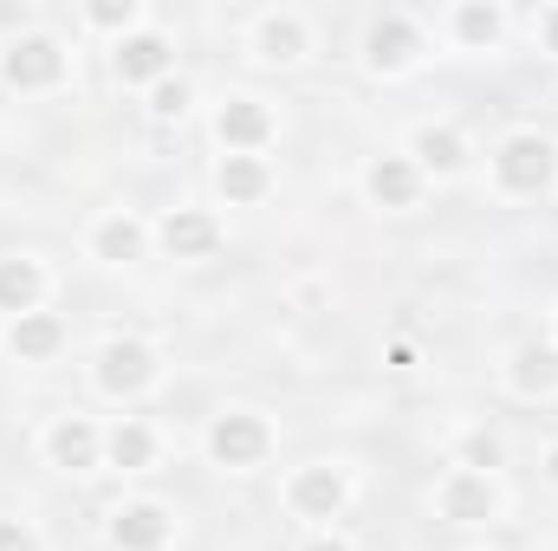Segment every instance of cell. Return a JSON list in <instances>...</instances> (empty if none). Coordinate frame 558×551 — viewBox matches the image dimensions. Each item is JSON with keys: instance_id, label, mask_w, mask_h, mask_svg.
<instances>
[{"instance_id": "cell-27", "label": "cell", "mask_w": 558, "mask_h": 551, "mask_svg": "<svg viewBox=\"0 0 558 551\" xmlns=\"http://www.w3.org/2000/svg\"><path fill=\"white\" fill-rule=\"evenodd\" d=\"M546 46H553V52H558V7H553V13H546Z\"/></svg>"}, {"instance_id": "cell-23", "label": "cell", "mask_w": 558, "mask_h": 551, "mask_svg": "<svg viewBox=\"0 0 558 551\" xmlns=\"http://www.w3.org/2000/svg\"><path fill=\"white\" fill-rule=\"evenodd\" d=\"M131 20H137L131 0H98V7H92V26H131Z\"/></svg>"}, {"instance_id": "cell-26", "label": "cell", "mask_w": 558, "mask_h": 551, "mask_svg": "<svg viewBox=\"0 0 558 551\" xmlns=\"http://www.w3.org/2000/svg\"><path fill=\"white\" fill-rule=\"evenodd\" d=\"M0 551H39V539H33L20 519H0Z\"/></svg>"}, {"instance_id": "cell-15", "label": "cell", "mask_w": 558, "mask_h": 551, "mask_svg": "<svg viewBox=\"0 0 558 551\" xmlns=\"http://www.w3.org/2000/svg\"><path fill=\"white\" fill-rule=\"evenodd\" d=\"M371 195H377L384 208H410V201H416V162H403V156L371 162Z\"/></svg>"}, {"instance_id": "cell-4", "label": "cell", "mask_w": 558, "mask_h": 551, "mask_svg": "<svg viewBox=\"0 0 558 551\" xmlns=\"http://www.w3.org/2000/svg\"><path fill=\"white\" fill-rule=\"evenodd\" d=\"M149 377H156V357L143 351L137 338H118V344H105V357H98V383H105L111 396H137Z\"/></svg>"}, {"instance_id": "cell-18", "label": "cell", "mask_w": 558, "mask_h": 551, "mask_svg": "<svg viewBox=\"0 0 558 551\" xmlns=\"http://www.w3.org/2000/svg\"><path fill=\"white\" fill-rule=\"evenodd\" d=\"M416 156H422V169H435V175H448V169H461L468 162V143L454 137L448 124H428L416 137Z\"/></svg>"}, {"instance_id": "cell-24", "label": "cell", "mask_w": 558, "mask_h": 551, "mask_svg": "<svg viewBox=\"0 0 558 551\" xmlns=\"http://www.w3.org/2000/svg\"><path fill=\"white\" fill-rule=\"evenodd\" d=\"M162 118H182V105H189V85H156V98H149Z\"/></svg>"}, {"instance_id": "cell-5", "label": "cell", "mask_w": 558, "mask_h": 551, "mask_svg": "<svg viewBox=\"0 0 558 551\" xmlns=\"http://www.w3.org/2000/svg\"><path fill=\"white\" fill-rule=\"evenodd\" d=\"M215 241H221V228H215V215H202V208H175V215L162 221V247H169L175 260H208Z\"/></svg>"}, {"instance_id": "cell-13", "label": "cell", "mask_w": 558, "mask_h": 551, "mask_svg": "<svg viewBox=\"0 0 558 551\" xmlns=\"http://www.w3.org/2000/svg\"><path fill=\"white\" fill-rule=\"evenodd\" d=\"M46 448H52V461H59V467H72V474H78V467H98V428H92L85 415H65V421L52 428V441H46Z\"/></svg>"}, {"instance_id": "cell-21", "label": "cell", "mask_w": 558, "mask_h": 551, "mask_svg": "<svg viewBox=\"0 0 558 551\" xmlns=\"http://www.w3.org/2000/svg\"><path fill=\"white\" fill-rule=\"evenodd\" d=\"M105 448H111V461H118V467H149V454H156V434H149L143 421H118Z\"/></svg>"}, {"instance_id": "cell-28", "label": "cell", "mask_w": 558, "mask_h": 551, "mask_svg": "<svg viewBox=\"0 0 558 551\" xmlns=\"http://www.w3.org/2000/svg\"><path fill=\"white\" fill-rule=\"evenodd\" d=\"M305 551H351V546H338V539H318V546H305Z\"/></svg>"}, {"instance_id": "cell-25", "label": "cell", "mask_w": 558, "mask_h": 551, "mask_svg": "<svg viewBox=\"0 0 558 551\" xmlns=\"http://www.w3.org/2000/svg\"><path fill=\"white\" fill-rule=\"evenodd\" d=\"M500 461V441L494 434H468V467H494Z\"/></svg>"}, {"instance_id": "cell-22", "label": "cell", "mask_w": 558, "mask_h": 551, "mask_svg": "<svg viewBox=\"0 0 558 551\" xmlns=\"http://www.w3.org/2000/svg\"><path fill=\"white\" fill-rule=\"evenodd\" d=\"M461 39H468V46L500 39V13H494V7H461Z\"/></svg>"}, {"instance_id": "cell-14", "label": "cell", "mask_w": 558, "mask_h": 551, "mask_svg": "<svg viewBox=\"0 0 558 551\" xmlns=\"http://www.w3.org/2000/svg\"><path fill=\"white\" fill-rule=\"evenodd\" d=\"M39 292H46V273L33 267V260H0V311H33L39 305Z\"/></svg>"}, {"instance_id": "cell-3", "label": "cell", "mask_w": 558, "mask_h": 551, "mask_svg": "<svg viewBox=\"0 0 558 551\" xmlns=\"http://www.w3.org/2000/svg\"><path fill=\"white\" fill-rule=\"evenodd\" d=\"M267 421L260 415H247V409H234V415H221L215 428H208V454L221 461V467H254L260 454H267Z\"/></svg>"}, {"instance_id": "cell-7", "label": "cell", "mask_w": 558, "mask_h": 551, "mask_svg": "<svg viewBox=\"0 0 558 551\" xmlns=\"http://www.w3.org/2000/svg\"><path fill=\"white\" fill-rule=\"evenodd\" d=\"M338 506H344V474H338V467H305V474L292 480V513L331 519Z\"/></svg>"}, {"instance_id": "cell-8", "label": "cell", "mask_w": 558, "mask_h": 551, "mask_svg": "<svg viewBox=\"0 0 558 551\" xmlns=\"http://www.w3.org/2000/svg\"><path fill=\"white\" fill-rule=\"evenodd\" d=\"M364 52H371V65H377V72H397V65H410V59H416V26H410L403 13H384V20L371 26Z\"/></svg>"}, {"instance_id": "cell-12", "label": "cell", "mask_w": 558, "mask_h": 551, "mask_svg": "<svg viewBox=\"0 0 558 551\" xmlns=\"http://www.w3.org/2000/svg\"><path fill=\"white\" fill-rule=\"evenodd\" d=\"M13 357L20 364H46L59 344H65V331H59V318H46V311H26V318H13Z\"/></svg>"}, {"instance_id": "cell-1", "label": "cell", "mask_w": 558, "mask_h": 551, "mask_svg": "<svg viewBox=\"0 0 558 551\" xmlns=\"http://www.w3.org/2000/svg\"><path fill=\"white\" fill-rule=\"evenodd\" d=\"M494 175H500V188H513V195H539V188H553L558 175V149L546 137H507L500 143V156H494Z\"/></svg>"}, {"instance_id": "cell-19", "label": "cell", "mask_w": 558, "mask_h": 551, "mask_svg": "<svg viewBox=\"0 0 558 551\" xmlns=\"http://www.w3.org/2000/svg\"><path fill=\"white\" fill-rule=\"evenodd\" d=\"M221 195H228V201H260V195H267L260 156H228V162H221Z\"/></svg>"}, {"instance_id": "cell-17", "label": "cell", "mask_w": 558, "mask_h": 551, "mask_svg": "<svg viewBox=\"0 0 558 551\" xmlns=\"http://www.w3.org/2000/svg\"><path fill=\"white\" fill-rule=\"evenodd\" d=\"M305 52V26L292 20V13H274V20H260V59H274V65H292Z\"/></svg>"}, {"instance_id": "cell-11", "label": "cell", "mask_w": 558, "mask_h": 551, "mask_svg": "<svg viewBox=\"0 0 558 551\" xmlns=\"http://www.w3.org/2000/svg\"><path fill=\"white\" fill-rule=\"evenodd\" d=\"M162 539H169V513L162 506H124L111 519V546L118 551H156Z\"/></svg>"}, {"instance_id": "cell-10", "label": "cell", "mask_w": 558, "mask_h": 551, "mask_svg": "<svg viewBox=\"0 0 558 551\" xmlns=\"http://www.w3.org/2000/svg\"><path fill=\"white\" fill-rule=\"evenodd\" d=\"M441 513L461 519V526L494 519V487H487V474H448V487H441Z\"/></svg>"}, {"instance_id": "cell-2", "label": "cell", "mask_w": 558, "mask_h": 551, "mask_svg": "<svg viewBox=\"0 0 558 551\" xmlns=\"http://www.w3.org/2000/svg\"><path fill=\"white\" fill-rule=\"evenodd\" d=\"M0 72H7V85H20V91H46V85H59L65 78V52H59V39H13L7 46V59H0Z\"/></svg>"}, {"instance_id": "cell-16", "label": "cell", "mask_w": 558, "mask_h": 551, "mask_svg": "<svg viewBox=\"0 0 558 551\" xmlns=\"http://www.w3.org/2000/svg\"><path fill=\"white\" fill-rule=\"evenodd\" d=\"M513 390H520V396H546V390H558V351H546V344L520 351V357H513Z\"/></svg>"}, {"instance_id": "cell-6", "label": "cell", "mask_w": 558, "mask_h": 551, "mask_svg": "<svg viewBox=\"0 0 558 551\" xmlns=\"http://www.w3.org/2000/svg\"><path fill=\"white\" fill-rule=\"evenodd\" d=\"M215 137L228 143V149H254V143L274 137V118H267L260 98H228L221 118H215Z\"/></svg>"}, {"instance_id": "cell-29", "label": "cell", "mask_w": 558, "mask_h": 551, "mask_svg": "<svg viewBox=\"0 0 558 551\" xmlns=\"http://www.w3.org/2000/svg\"><path fill=\"white\" fill-rule=\"evenodd\" d=\"M546 467H553V480H558V448H553V461H546Z\"/></svg>"}, {"instance_id": "cell-9", "label": "cell", "mask_w": 558, "mask_h": 551, "mask_svg": "<svg viewBox=\"0 0 558 551\" xmlns=\"http://www.w3.org/2000/svg\"><path fill=\"white\" fill-rule=\"evenodd\" d=\"M169 72V39L162 33H131L124 46H118V78L124 85H149V78H162Z\"/></svg>"}, {"instance_id": "cell-20", "label": "cell", "mask_w": 558, "mask_h": 551, "mask_svg": "<svg viewBox=\"0 0 558 551\" xmlns=\"http://www.w3.org/2000/svg\"><path fill=\"white\" fill-rule=\"evenodd\" d=\"M98 260H143V228L131 221V215H111L105 228H98Z\"/></svg>"}]
</instances>
